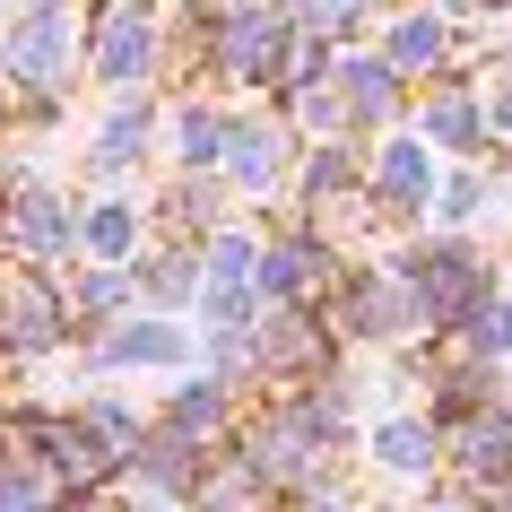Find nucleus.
Instances as JSON below:
<instances>
[{
	"mask_svg": "<svg viewBox=\"0 0 512 512\" xmlns=\"http://www.w3.org/2000/svg\"><path fill=\"white\" fill-rule=\"evenodd\" d=\"M96 79L105 87H139L148 70H157V9H139V0H122V9H105V27H96Z\"/></svg>",
	"mask_w": 512,
	"mask_h": 512,
	"instance_id": "f03ea898",
	"label": "nucleus"
},
{
	"mask_svg": "<svg viewBox=\"0 0 512 512\" xmlns=\"http://www.w3.org/2000/svg\"><path fill=\"white\" fill-rule=\"evenodd\" d=\"M278 27L287 18H270V9H235L226 27H217V61H226V79H261L278 53Z\"/></svg>",
	"mask_w": 512,
	"mask_h": 512,
	"instance_id": "423d86ee",
	"label": "nucleus"
},
{
	"mask_svg": "<svg viewBox=\"0 0 512 512\" xmlns=\"http://www.w3.org/2000/svg\"><path fill=\"white\" fill-rule=\"evenodd\" d=\"M105 365L113 374H174L183 365V330L174 322H122L105 339Z\"/></svg>",
	"mask_w": 512,
	"mask_h": 512,
	"instance_id": "39448f33",
	"label": "nucleus"
},
{
	"mask_svg": "<svg viewBox=\"0 0 512 512\" xmlns=\"http://www.w3.org/2000/svg\"><path fill=\"white\" fill-rule=\"evenodd\" d=\"M217 148H226V113H217V105H191L183 113V165H217Z\"/></svg>",
	"mask_w": 512,
	"mask_h": 512,
	"instance_id": "f3484780",
	"label": "nucleus"
},
{
	"mask_svg": "<svg viewBox=\"0 0 512 512\" xmlns=\"http://www.w3.org/2000/svg\"><path fill=\"white\" fill-rule=\"evenodd\" d=\"M79 226H87V252H105V261H113V252H131V226H139V217L105 200V209H87Z\"/></svg>",
	"mask_w": 512,
	"mask_h": 512,
	"instance_id": "6ab92c4d",
	"label": "nucleus"
},
{
	"mask_svg": "<svg viewBox=\"0 0 512 512\" xmlns=\"http://www.w3.org/2000/svg\"><path fill=\"white\" fill-rule=\"evenodd\" d=\"M243 278H252V243H243V235H217L209 243V287H243Z\"/></svg>",
	"mask_w": 512,
	"mask_h": 512,
	"instance_id": "aec40b11",
	"label": "nucleus"
},
{
	"mask_svg": "<svg viewBox=\"0 0 512 512\" xmlns=\"http://www.w3.org/2000/svg\"><path fill=\"white\" fill-rule=\"evenodd\" d=\"M44 495H53V478L44 469H18V460H0V512H44Z\"/></svg>",
	"mask_w": 512,
	"mask_h": 512,
	"instance_id": "a211bd4d",
	"label": "nucleus"
},
{
	"mask_svg": "<svg viewBox=\"0 0 512 512\" xmlns=\"http://www.w3.org/2000/svg\"><path fill=\"white\" fill-rule=\"evenodd\" d=\"M0 339L18 356H44L61 339V313H53V296L35 287V278H18V287H0Z\"/></svg>",
	"mask_w": 512,
	"mask_h": 512,
	"instance_id": "20e7f679",
	"label": "nucleus"
},
{
	"mask_svg": "<svg viewBox=\"0 0 512 512\" xmlns=\"http://www.w3.org/2000/svg\"><path fill=\"white\" fill-rule=\"evenodd\" d=\"M217 165H226L243 191H270V183H278V131H261V122H226Z\"/></svg>",
	"mask_w": 512,
	"mask_h": 512,
	"instance_id": "6e6552de",
	"label": "nucleus"
},
{
	"mask_svg": "<svg viewBox=\"0 0 512 512\" xmlns=\"http://www.w3.org/2000/svg\"><path fill=\"white\" fill-rule=\"evenodd\" d=\"M339 87H348V113H365V122H382L391 113V61H339Z\"/></svg>",
	"mask_w": 512,
	"mask_h": 512,
	"instance_id": "ddd939ff",
	"label": "nucleus"
},
{
	"mask_svg": "<svg viewBox=\"0 0 512 512\" xmlns=\"http://www.w3.org/2000/svg\"><path fill=\"white\" fill-rule=\"evenodd\" d=\"M226 426V382H191L183 400H174V443H209V434Z\"/></svg>",
	"mask_w": 512,
	"mask_h": 512,
	"instance_id": "9d476101",
	"label": "nucleus"
},
{
	"mask_svg": "<svg viewBox=\"0 0 512 512\" xmlns=\"http://www.w3.org/2000/svg\"><path fill=\"white\" fill-rule=\"evenodd\" d=\"M139 148H148V113H113V131L87 148V165H96V174H122Z\"/></svg>",
	"mask_w": 512,
	"mask_h": 512,
	"instance_id": "4468645a",
	"label": "nucleus"
},
{
	"mask_svg": "<svg viewBox=\"0 0 512 512\" xmlns=\"http://www.w3.org/2000/svg\"><path fill=\"white\" fill-rule=\"evenodd\" d=\"M374 183H382V200H400V209H426L434 200V157L417 148V139H391L374 157Z\"/></svg>",
	"mask_w": 512,
	"mask_h": 512,
	"instance_id": "0eeeda50",
	"label": "nucleus"
},
{
	"mask_svg": "<svg viewBox=\"0 0 512 512\" xmlns=\"http://www.w3.org/2000/svg\"><path fill=\"white\" fill-rule=\"evenodd\" d=\"M70 200H53V191H18L9 200V243L18 252H35V261H53V252H70Z\"/></svg>",
	"mask_w": 512,
	"mask_h": 512,
	"instance_id": "7ed1b4c3",
	"label": "nucleus"
},
{
	"mask_svg": "<svg viewBox=\"0 0 512 512\" xmlns=\"http://www.w3.org/2000/svg\"><path fill=\"white\" fill-rule=\"evenodd\" d=\"M426 131L443 139V148H452V157H469V148H478V105H469V96H434V113H426Z\"/></svg>",
	"mask_w": 512,
	"mask_h": 512,
	"instance_id": "dca6fc26",
	"label": "nucleus"
},
{
	"mask_svg": "<svg viewBox=\"0 0 512 512\" xmlns=\"http://www.w3.org/2000/svg\"><path fill=\"white\" fill-rule=\"evenodd\" d=\"M443 53V18H400V27H391V70H426V61Z\"/></svg>",
	"mask_w": 512,
	"mask_h": 512,
	"instance_id": "2eb2a0df",
	"label": "nucleus"
},
{
	"mask_svg": "<svg viewBox=\"0 0 512 512\" xmlns=\"http://www.w3.org/2000/svg\"><path fill=\"white\" fill-rule=\"evenodd\" d=\"M374 460H382V469H408V478H417V469H434V426L391 417V426L374 434Z\"/></svg>",
	"mask_w": 512,
	"mask_h": 512,
	"instance_id": "f8f14e48",
	"label": "nucleus"
},
{
	"mask_svg": "<svg viewBox=\"0 0 512 512\" xmlns=\"http://www.w3.org/2000/svg\"><path fill=\"white\" fill-rule=\"evenodd\" d=\"M313 270H322V252H313V243H278L270 261H261V287H252V296H270V304H304Z\"/></svg>",
	"mask_w": 512,
	"mask_h": 512,
	"instance_id": "1a4fd4ad",
	"label": "nucleus"
},
{
	"mask_svg": "<svg viewBox=\"0 0 512 512\" xmlns=\"http://www.w3.org/2000/svg\"><path fill=\"white\" fill-rule=\"evenodd\" d=\"M486 131H512V70L486 79Z\"/></svg>",
	"mask_w": 512,
	"mask_h": 512,
	"instance_id": "4be33fe9",
	"label": "nucleus"
},
{
	"mask_svg": "<svg viewBox=\"0 0 512 512\" xmlns=\"http://www.w3.org/2000/svg\"><path fill=\"white\" fill-rule=\"evenodd\" d=\"M0 9H9V0H0Z\"/></svg>",
	"mask_w": 512,
	"mask_h": 512,
	"instance_id": "5701e85b",
	"label": "nucleus"
},
{
	"mask_svg": "<svg viewBox=\"0 0 512 512\" xmlns=\"http://www.w3.org/2000/svg\"><path fill=\"white\" fill-rule=\"evenodd\" d=\"M460 339H469L478 365H495V356L512 348V304H504V296H478L469 313H460Z\"/></svg>",
	"mask_w": 512,
	"mask_h": 512,
	"instance_id": "9b49d317",
	"label": "nucleus"
},
{
	"mask_svg": "<svg viewBox=\"0 0 512 512\" xmlns=\"http://www.w3.org/2000/svg\"><path fill=\"white\" fill-rule=\"evenodd\" d=\"M0 70H18L27 87H61V70H70V9L61 0H27L18 27L0 35Z\"/></svg>",
	"mask_w": 512,
	"mask_h": 512,
	"instance_id": "f257e3e1",
	"label": "nucleus"
},
{
	"mask_svg": "<svg viewBox=\"0 0 512 512\" xmlns=\"http://www.w3.org/2000/svg\"><path fill=\"white\" fill-rule=\"evenodd\" d=\"M122 304H131V296H122V278H113V270L79 278V313H96V322H105V313H122Z\"/></svg>",
	"mask_w": 512,
	"mask_h": 512,
	"instance_id": "412c9836",
	"label": "nucleus"
}]
</instances>
